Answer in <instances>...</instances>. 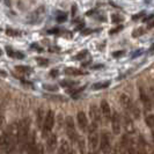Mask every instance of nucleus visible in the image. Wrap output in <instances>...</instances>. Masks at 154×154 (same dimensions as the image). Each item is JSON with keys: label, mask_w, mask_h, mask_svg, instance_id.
<instances>
[{"label": "nucleus", "mask_w": 154, "mask_h": 154, "mask_svg": "<svg viewBox=\"0 0 154 154\" xmlns=\"http://www.w3.org/2000/svg\"><path fill=\"white\" fill-rule=\"evenodd\" d=\"M18 144V123L12 124L1 137V148L5 154H13Z\"/></svg>", "instance_id": "nucleus-1"}, {"label": "nucleus", "mask_w": 154, "mask_h": 154, "mask_svg": "<svg viewBox=\"0 0 154 154\" xmlns=\"http://www.w3.org/2000/svg\"><path fill=\"white\" fill-rule=\"evenodd\" d=\"M29 126L30 121L28 117H25L18 122V144L20 145V147H22V145L27 142V138L29 136Z\"/></svg>", "instance_id": "nucleus-2"}, {"label": "nucleus", "mask_w": 154, "mask_h": 154, "mask_svg": "<svg viewBox=\"0 0 154 154\" xmlns=\"http://www.w3.org/2000/svg\"><path fill=\"white\" fill-rule=\"evenodd\" d=\"M88 146L93 152H96L100 146V136L97 133V123L92 122L88 133Z\"/></svg>", "instance_id": "nucleus-3"}, {"label": "nucleus", "mask_w": 154, "mask_h": 154, "mask_svg": "<svg viewBox=\"0 0 154 154\" xmlns=\"http://www.w3.org/2000/svg\"><path fill=\"white\" fill-rule=\"evenodd\" d=\"M119 101H121L122 106H123L126 110L131 111L136 118H139V117H140V111H139V109H138L137 106L132 102V100H131V97H130L129 95H126V94H122L121 97H119Z\"/></svg>", "instance_id": "nucleus-4"}, {"label": "nucleus", "mask_w": 154, "mask_h": 154, "mask_svg": "<svg viewBox=\"0 0 154 154\" xmlns=\"http://www.w3.org/2000/svg\"><path fill=\"white\" fill-rule=\"evenodd\" d=\"M55 112H53V110H48V112H46V117H45V122H44V126H43V129H42V134H43V137L45 138V137H48L49 134H50V132L52 131V129H53V125H55Z\"/></svg>", "instance_id": "nucleus-5"}, {"label": "nucleus", "mask_w": 154, "mask_h": 154, "mask_svg": "<svg viewBox=\"0 0 154 154\" xmlns=\"http://www.w3.org/2000/svg\"><path fill=\"white\" fill-rule=\"evenodd\" d=\"M65 126H66V134L67 137L72 140V141H78V133H76V129H75V124H74V121L71 116H67L66 117V121H65Z\"/></svg>", "instance_id": "nucleus-6"}, {"label": "nucleus", "mask_w": 154, "mask_h": 154, "mask_svg": "<svg viewBox=\"0 0 154 154\" xmlns=\"http://www.w3.org/2000/svg\"><path fill=\"white\" fill-rule=\"evenodd\" d=\"M111 129L114 134H119L121 129H122V122H121V116L117 111H112V116H111Z\"/></svg>", "instance_id": "nucleus-7"}, {"label": "nucleus", "mask_w": 154, "mask_h": 154, "mask_svg": "<svg viewBox=\"0 0 154 154\" xmlns=\"http://www.w3.org/2000/svg\"><path fill=\"white\" fill-rule=\"evenodd\" d=\"M100 148L103 153H108L110 151V137L107 131L101 133L100 137Z\"/></svg>", "instance_id": "nucleus-8"}, {"label": "nucleus", "mask_w": 154, "mask_h": 154, "mask_svg": "<svg viewBox=\"0 0 154 154\" xmlns=\"http://www.w3.org/2000/svg\"><path fill=\"white\" fill-rule=\"evenodd\" d=\"M57 147H58L57 136L53 134V133L49 134L48 138H46V149H48V153H53Z\"/></svg>", "instance_id": "nucleus-9"}, {"label": "nucleus", "mask_w": 154, "mask_h": 154, "mask_svg": "<svg viewBox=\"0 0 154 154\" xmlns=\"http://www.w3.org/2000/svg\"><path fill=\"white\" fill-rule=\"evenodd\" d=\"M76 121H78V125L80 127L81 131H87V127H88V118L86 116V114L84 111H78L76 114Z\"/></svg>", "instance_id": "nucleus-10"}, {"label": "nucleus", "mask_w": 154, "mask_h": 154, "mask_svg": "<svg viewBox=\"0 0 154 154\" xmlns=\"http://www.w3.org/2000/svg\"><path fill=\"white\" fill-rule=\"evenodd\" d=\"M100 109H101V112H102L103 117H104L106 119H108V121H111L112 110H111V108H110V104L107 102V100H103V101L101 102Z\"/></svg>", "instance_id": "nucleus-11"}, {"label": "nucleus", "mask_w": 154, "mask_h": 154, "mask_svg": "<svg viewBox=\"0 0 154 154\" xmlns=\"http://www.w3.org/2000/svg\"><path fill=\"white\" fill-rule=\"evenodd\" d=\"M140 100H141V103L144 106V108L147 110V111H151L152 110V102H151V99L149 96L147 95V93L145 92L144 88H140Z\"/></svg>", "instance_id": "nucleus-12"}, {"label": "nucleus", "mask_w": 154, "mask_h": 154, "mask_svg": "<svg viewBox=\"0 0 154 154\" xmlns=\"http://www.w3.org/2000/svg\"><path fill=\"white\" fill-rule=\"evenodd\" d=\"M89 116L92 118V122L99 123L101 121V111H100V109L95 104L91 106V108H89Z\"/></svg>", "instance_id": "nucleus-13"}, {"label": "nucleus", "mask_w": 154, "mask_h": 154, "mask_svg": "<svg viewBox=\"0 0 154 154\" xmlns=\"http://www.w3.org/2000/svg\"><path fill=\"white\" fill-rule=\"evenodd\" d=\"M45 117H46V114H45L44 108H38L37 114H36V121H37V126H38V129H41V130H42L43 126H44Z\"/></svg>", "instance_id": "nucleus-14"}, {"label": "nucleus", "mask_w": 154, "mask_h": 154, "mask_svg": "<svg viewBox=\"0 0 154 154\" xmlns=\"http://www.w3.org/2000/svg\"><path fill=\"white\" fill-rule=\"evenodd\" d=\"M27 145H28L27 154H37V147H38V145H36V140H35V136L34 134L29 138Z\"/></svg>", "instance_id": "nucleus-15"}, {"label": "nucleus", "mask_w": 154, "mask_h": 154, "mask_svg": "<svg viewBox=\"0 0 154 154\" xmlns=\"http://www.w3.org/2000/svg\"><path fill=\"white\" fill-rule=\"evenodd\" d=\"M70 151H71V147H70L68 142L66 140H63L60 142V146L58 148V153L57 154H70Z\"/></svg>", "instance_id": "nucleus-16"}, {"label": "nucleus", "mask_w": 154, "mask_h": 154, "mask_svg": "<svg viewBox=\"0 0 154 154\" xmlns=\"http://www.w3.org/2000/svg\"><path fill=\"white\" fill-rule=\"evenodd\" d=\"M110 86V81H100V82H96L92 86L93 89L95 91H100V89H106Z\"/></svg>", "instance_id": "nucleus-17"}, {"label": "nucleus", "mask_w": 154, "mask_h": 154, "mask_svg": "<svg viewBox=\"0 0 154 154\" xmlns=\"http://www.w3.org/2000/svg\"><path fill=\"white\" fill-rule=\"evenodd\" d=\"M124 124H125V127L129 132H133V123H132L131 117L127 114L124 115Z\"/></svg>", "instance_id": "nucleus-18"}, {"label": "nucleus", "mask_w": 154, "mask_h": 154, "mask_svg": "<svg viewBox=\"0 0 154 154\" xmlns=\"http://www.w3.org/2000/svg\"><path fill=\"white\" fill-rule=\"evenodd\" d=\"M65 73H66V74H70V75H82V74H85L81 70L73 68V67H67V68L65 70Z\"/></svg>", "instance_id": "nucleus-19"}, {"label": "nucleus", "mask_w": 154, "mask_h": 154, "mask_svg": "<svg viewBox=\"0 0 154 154\" xmlns=\"http://www.w3.org/2000/svg\"><path fill=\"white\" fill-rule=\"evenodd\" d=\"M7 53H8V56H11V57H14V58H19V59H22L25 56L21 53V52H16V51H13L12 49H10V48H7Z\"/></svg>", "instance_id": "nucleus-20"}, {"label": "nucleus", "mask_w": 154, "mask_h": 154, "mask_svg": "<svg viewBox=\"0 0 154 154\" xmlns=\"http://www.w3.org/2000/svg\"><path fill=\"white\" fill-rule=\"evenodd\" d=\"M122 149H123V154H137V151L134 149L133 144H131V145L124 147V148H122Z\"/></svg>", "instance_id": "nucleus-21"}, {"label": "nucleus", "mask_w": 154, "mask_h": 154, "mask_svg": "<svg viewBox=\"0 0 154 154\" xmlns=\"http://www.w3.org/2000/svg\"><path fill=\"white\" fill-rule=\"evenodd\" d=\"M15 70L20 73H29L31 71V68L26 65H18V66H15Z\"/></svg>", "instance_id": "nucleus-22"}, {"label": "nucleus", "mask_w": 154, "mask_h": 154, "mask_svg": "<svg viewBox=\"0 0 154 154\" xmlns=\"http://www.w3.org/2000/svg\"><path fill=\"white\" fill-rule=\"evenodd\" d=\"M145 123L147 124L148 127L154 129V115H148V116H146V118H145Z\"/></svg>", "instance_id": "nucleus-23"}, {"label": "nucleus", "mask_w": 154, "mask_h": 154, "mask_svg": "<svg viewBox=\"0 0 154 154\" xmlns=\"http://www.w3.org/2000/svg\"><path fill=\"white\" fill-rule=\"evenodd\" d=\"M74 85H76L75 81H71V80L60 81V86H63V87H72V86H74Z\"/></svg>", "instance_id": "nucleus-24"}, {"label": "nucleus", "mask_w": 154, "mask_h": 154, "mask_svg": "<svg viewBox=\"0 0 154 154\" xmlns=\"http://www.w3.org/2000/svg\"><path fill=\"white\" fill-rule=\"evenodd\" d=\"M78 144H79V148H80V153L81 154H86V147H85V142L82 139H78Z\"/></svg>", "instance_id": "nucleus-25"}, {"label": "nucleus", "mask_w": 154, "mask_h": 154, "mask_svg": "<svg viewBox=\"0 0 154 154\" xmlns=\"http://www.w3.org/2000/svg\"><path fill=\"white\" fill-rule=\"evenodd\" d=\"M6 34L10 35V36H20V31L14 30V29H11V28H7L6 29Z\"/></svg>", "instance_id": "nucleus-26"}, {"label": "nucleus", "mask_w": 154, "mask_h": 154, "mask_svg": "<svg viewBox=\"0 0 154 154\" xmlns=\"http://www.w3.org/2000/svg\"><path fill=\"white\" fill-rule=\"evenodd\" d=\"M36 60L40 63V65H42V66H46L48 65V59H45V58H42V57H36Z\"/></svg>", "instance_id": "nucleus-27"}, {"label": "nucleus", "mask_w": 154, "mask_h": 154, "mask_svg": "<svg viewBox=\"0 0 154 154\" xmlns=\"http://www.w3.org/2000/svg\"><path fill=\"white\" fill-rule=\"evenodd\" d=\"M111 20H112V22H114V23H117V22H119V21H123V18H121L119 15L114 14V15L111 16Z\"/></svg>", "instance_id": "nucleus-28"}, {"label": "nucleus", "mask_w": 154, "mask_h": 154, "mask_svg": "<svg viewBox=\"0 0 154 154\" xmlns=\"http://www.w3.org/2000/svg\"><path fill=\"white\" fill-rule=\"evenodd\" d=\"M141 34H144V30H142L141 28H139V29H137V30H134V31H133V37L141 36Z\"/></svg>", "instance_id": "nucleus-29"}, {"label": "nucleus", "mask_w": 154, "mask_h": 154, "mask_svg": "<svg viewBox=\"0 0 154 154\" xmlns=\"http://www.w3.org/2000/svg\"><path fill=\"white\" fill-rule=\"evenodd\" d=\"M66 20V14H60L57 16V21L58 22H64Z\"/></svg>", "instance_id": "nucleus-30"}, {"label": "nucleus", "mask_w": 154, "mask_h": 154, "mask_svg": "<svg viewBox=\"0 0 154 154\" xmlns=\"http://www.w3.org/2000/svg\"><path fill=\"white\" fill-rule=\"evenodd\" d=\"M37 154H44V147L42 145H38V147H37Z\"/></svg>", "instance_id": "nucleus-31"}, {"label": "nucleus", "mask_w": 154, "mask_h": 154, "mask_svg": "<svg viewBox=\"0 0 154 154\" xmlns=\"http://www.w3.org/2000/svg\"><path fill=\"white\" fill-rule=\"evenodd\" d=\"M153 18H154V14H151V15L146 16V18H145V19H144L142 21H144V22H148V21H149V20H152Z\"/></svg>", "instance_id": "nucleus-32"}, {"label": "nucleus", "mask_w": 154, "mask_h": 154, "mask_svg": "<svg viewBox=\"0 0 154 154\" xmlns=\"http://www.w3.org/2000/svg\"><path fill=\"white\" fill-rule=\"evenodd\" d=\"M141 15H144V12H141V13H139V14H136V15H133V18H132V19H133V20H138V19H139Z\"/></svg>", "instance_id": "nucleus-33"}, {"label": "nucleus", "mask_w": 154, "mask_h": 154, "mask_svg": "<svg viewBox=\"0 0 154 154\" xmlns=\"http://www.w3.org/2000/svg\"><path fill=\"white\" fill-rule=\"evenodd\" d=\"M86 53H87L86 51H84V52H80V55H78V56H76L75 58H81V57H85V56H86Z\"/></svg>", "instance_id": "nucleus-34"}, {"label": "nucleus", "mask_w": 154, "mask_h": 154, "mask_svg": "<svg viewBox=\"0 0 154 154\" xmlns=\"http://www.w3.org/2000/svg\"><path fill=\"white\" fill-rule=\"evenodd\" d=\"M122 53H123V51H119V52L117 51V52H115V53H114V57H118V56H122Z\"/></svg>", "instance_id": "nucleus-35"}, {"label": "nucleus", "mask_w": 154, "mask_h": 154, "mask_svg": "<svg viewBox=\"0 0 154 154\" xmlns=\"http://www.w3.org/2000/svg\"><path fill=\"white\" fill-rule=\"evenodd\" d=\"M58 29H52V30H49V33H57Z\"/></svg>", "instance_id": "nucleus-36"}, {"label": "nucleus", "mask_w": 154, "mask_h": 154, "mask_svg": "<svg viewBox=\"0 0 154 154\" xmlns=\"http://www.w3.org/2000/svg\"><path fill=\"white\" fill-rule=\"evenodd\" d=\"M70 154H75V151H74V149H72V148H71V151H70Z\"/></svg>", "instance_id": "nucleus-37"}, {"label": "nucleus", "mask_w": 154, "mask_h": 154, "mask_svg": "<svg viewBox=\"0 0 154 154\" xmlns=\"http://www.w3.org/2000/svg\"><path fill=\"white\" fill-rule=\"evenodd\" d=\"M149 28H154V21H153V22L149 25Z\"/></svg>", "instance_id": "nucleus-38"}, {"label": "nucleus", "mask_w": 154, "mask_h": 154, "mask_svg": "<svg viewBox=\"0 0 154 154\" xmlns=\"http://www.w3.org/2000/svg\"><path fill=\"white\" fill-rule=\"evenodd\" d=\"M88 154H94V153H92V152H91V153H88Z\"/></svg>", "instance_id": "nucleus-39"}]
</instances>
